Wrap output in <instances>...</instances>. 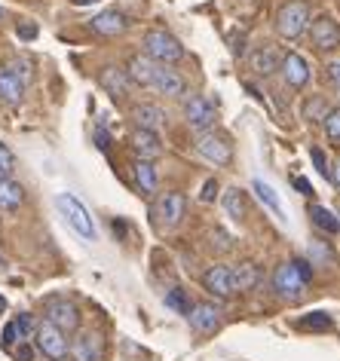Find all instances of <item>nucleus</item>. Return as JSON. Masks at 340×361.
<instances>
[{
    "label": "nucleus",
    "mask_w": 340,
    "mask_h": 361,
    "mask_svg": "<svg viewBox=\"0 0 340 361\" xmlns=\"http://www.w3.org/2000/svg\"><path fill=\"white\" fill-rule=\"evenodd\" d=\"M202 288L218 300H230L236 294V282H233V267L227 264H214L202 273Z\"/></svg>",
    "instance_id": "obj_9"
},
{
    "label": "nucleus",
    "mask_w": 340,
    "mask_h": 361,
    "mask_svg": "<svg viewBox=\"0 0 340 361\" xmlns=\"http://www.w3.org/2000/svg\"><path fill=\"white\" fill-rule=\"evenodd\" d=\"M47 319L43 322H49L52 328H59L61 334H74L80 328V310H77V303H71L65 300V297H56V300H47Z\"/></svg>",
    "instance_id": "obj_8"
},
{
    "label": "nucleus",
    "mask_w": 340,
    "mask_h": 361,
    "mask_svg": "<svg viewBox=\"0 0 340 361\" xmlns=\"http://www.w3.org/2000/svg\"><path fill=\"white\" fill-rule=\"evenodd\" d=\"M312 10L307 0H285V4L276 10V31L285 40H300L310 28Z\"/></svg>",
    "instance_id": "obj_1"
},
{
    "label": "nucleus",
    "mask_w": 340,
    "mask_h": 361,
    "mask_svg": "<svg viewBox=\"0 0 340 361\" xmlns=\"http://www.w3.org/2000/svg\"><path fill=\"white\" fill-rule=\"evenodd\" d=\"M221 205H224V212H227L230 221L243 224L248 218V196H245L243 187H227V190L221 193Z\"/></svg>",
    "instance_id": "obj_22"
},
{
    "label": "nucleus",
    "mask_w": 340,
    "mask_h": 361,
    "mask_svg": "<svg viewBox=\"0 0 340 361\" xmlns=\"http://www.w3.org/2000/svg\"><path fill=\"white\" fill-rule=\"evenodd\" d=\"M328 80L340 89V59H337V61H331V65H328Z\"/></svg>",
    "instance_id": "obj_43"
},
{
    "label": "nucleus",
    "mask_w": 340,
    "mask_h": 361,
    "mask_svg": "<svg viewBox=\"0 0 340 361\" xmlns=\"http://www.w3.org/2000/svg\"><path fill=\"white\" fill-rule=\"evenodd\" d=\"M16 328H19V340H28V337H34V331H37V322H34L31 315L25 312V315L16 319Z\"/></svg>",
    "instance_id": "obj_35"
},
{
    "label": "nucleus",
    "mask_w": 340,
    "mask_h": 361,
    "mask_svg": "<svg viewBox=\"0 0 340 361\" xmlns=\"http://www.w3.org/2000/svg\"><path fill=\"white\" fill-rule=\"evenodd\" d=\"M129 147L138 159H150L154 162L157 157H163V138L159 132H150V129H135L129 135Z\"/></svg>",
    "instance_id": "obj_16"
},
{
    "label": "nucleus",
    "mask_w": 340,
    "mask_h": 361,
    "mask_svg": "<svg viewBox=\"0 0 340 361\" xmlns=\"http://www.w3.org/2000/svg\"><path fill=\"white\" fill-rule=\"evenodd\" d=\"M303 288H307V282L300 279V273L294 269L291 260H285L282 267H276L273 273V291L282 297V300H298V297L303 294Z\"/></svg>",
    "instance_id": "obj_11"
},
{
    "label": "nucleus",
    "mask_w": 340,
    "mask_h": 361,
    "mask_svg": "<svg viewBox=\"0 0 340 361\" xmlns=\"http://www.w3.org/2000/svg\"><path fill=\"white\" fill-rule=\"evenodd\" d=\"M71 4H77V6H89V4H98V0H71Z\"/></svg>",
    "instance_id": "obj_47"
},
{
    "label": "nucleus",
    "mask_w": 340,
    "mask_h": 361,
    "mask_svg": "<svg viewBox=\"0 0 340 361\" xmlns=\"http://www.w3.org/2000/svg\"><path fill=\"white\" fill-rule=\"evenodd\" d=\"M331 111L328 107V98L325 95H312L303 102V116H307L310 123H319V120H325V114Z\"/></svg>",
    "instance_id": "obj_30"
},
{
    "label": "nucleus",
    "mask_w": 340,
    "mask_h": 361,
    "mask_svg": "<svg viewBox=\"0 0 340 361\" xmlns=\"http://www.w3.org/2000/svg\"><path fill=\"white\" fill-rule=\"evenodd\" d=\"M291 264H294V269H298V273H300V279H303V282H312V267H310V260L307 257H298V260H291Z\"/></svg>",
    "instance_id": "obj_39"
},
{
    "label": "nucleus",
    "mask_w": 340,
    "mask_h": 361,
    "mask_svg": "<svg viewBox=\"0 0 340 361\" xmlns=\"http://www.w3.org/2000/svg\"><path fill=\"white\" fill-rule=\"evenodd\" d=\"M16 361H34V346L28 340H22V343H16Z\"/></svg>",
    "instance_id": "obj_38"
},
{
    "label": "nucleus",
    "mask_w": 340,
    "mask_h": 361,
    "mask_svg": "<svg viewBox=\"0 0 340 361\" xmlns=\"http://www.w3.org/2000/svg\"><path fill=\"white\" fill-rule=\"evenodd\" d=\"M135 180H138V190L145 196L157 193V166L150 159H135Z\"/></svg>",
    "instance_id": "obj_27"
},
{
    "label": "nucleus",
    "mask_w": 340,
    "mask_h": 361,
    "mask_svg": "<svg viewBox=\"0 0 340 361\" xmlns=\"http://www.w3.org/2000/svg\"><path fill=\"white\" fill-rule=\"evenodd\" d=\"M0 312H6V297H0Z\"/></svg>",
    "instance_id": "obj_48"
},
{
    "label": "nucleus",
    "mask_w": 340,
    "mask_h": 361,
    "mask_svg": "<svg viewBox=\"0 0 340 361\" xmlns=\"http://www.w3.org/2000/svg\"><path fill=\"white\" fill-rule=\"evenodd\" d=\"M0 343H4V349H13L16 343H22V340H19V328H16V322H10V324L4 328V340H0Z\"/></svg>",
    "instance_id": "obj_37"
},
{
    "label": "nucleus",
    "mask_w": 340,
    "mask_h": 361,
    "mask_svg": "<svg viewBox=\"0 0 340 361\" xmlns=\"http://www.w3.org/2000/svg\"><path fill=\"white\" fill-rule=\"evenodd\" d=\"M214 239H218V242H214V248H218V251H224V248H233V236H230V233H224V230H214Z\"/></svg>",
    "instance_id": "obj_41"
},
{
    "label": "nucleus",
    "mask_w": 340,
    "mask_h": 361,
    "mask_svg": "<svg viewBox=\"0 0 340 361\" xmlns=\"http://www.w3.org/2000/svg\"><path fill=\"white\" fill-rule=\"evenodd\" d=\"M98 83H102V89L111 98H117V102H123V98L129 95V77H126V71L123 68H114V65H107L102 74H98Z\"/></svg>",
    "instance_id": "obj_20"
},
{
    "label": "nucleus",
    "mask_w": 340,
    "mask_h": 361,
    "mask_svg": "<svg viewBox=\"0 0 340 361\" xmlns=\"http://www.w3.org/2000/svg\"><path fill=\"white\" fill-rule=\"evenodd\" d=\"M282 80L289 83V89H294V92H300V89L310 86L312 80V71H310V61L300 56V52H285L282 59Z\"/></svg>",
    "instance_id": "obj_13"
},
{
    "label": "nucleus",
    "mask_w": 340,
    "mask_h": 361,
    "mask_svg": "<svg viewBox=\"0 0 340 361\" xmlns=\"http://www.w3.org/2000/svg\"><path fill=\"white\" fill-rule=\"evenodd\" d=\"M154 89H157L159 95H166V98H184V95H187L184 77L178 74V71H172V68H159Z\"/></svg>",
    "instance_id": "obj_23"
},
{
    "label": "nucleus",
    "mask_w": 340,
    "mask_h": 361,
    "mask_svg": "<svg viewBox=\"0 0 340 361\" xmlns=\"http://www.w3.org/2000/svg\"><path fill=\"white\" fill-rule=\"evenodd\" d=\"M16 31H19V37H25V40H34V37H37V25H19Z\"/></svg>",
    "instance_id": "obj_44"
},
{
    "label": "nucleus",
    "mask_w": 340,
    "mask_h": 361,
    "mask_svg": "<svg viewBox=\"0 0 340 361\" xmlns=\"http://www.w3.org/2000/svg\"><path fill=\"white\" fill-rule=\"evenodd\" d=\"M56 205H59L61 218L68 221V227L74 230L80 239H86V242H95V239H98L95 224H92V214L86 212V205L80 202L77 196H71V193H59V196H56Z\"/></svg>",
    "instance_id": "obj_3"
},
{
    "label": "nucleus",
    "mask_w": 340,
    "mask_h": 361,
    "mask_svg": "<svg viewBox=\"0 0 340 361\" xmlns=\"http://www.w3.org/2000/svg\"><path fill=\"white\" fill-rule=\"evenodd\" d=\"M196 150H200L202 159L214 162V166H227L230 157H233V147H230V138L224 132H200V138H196Z\"/></svg>",
    "instance_id": "obj_7"
},
{
    "label": "nucleus",
    "mask_w": 340,
    "mask_h": 361,
    "mask_svg": "<svg viewBox=\"0 0 340 361\" xmlns=\"http://www.w3.org/2000/svg\"><path fill=\"white\" fill-rule=\"evenodd\" d=\"M300 331H328L331 328V319L322 310H316V312H310V315H303V319H298L294 322Z\"/></svg>",
    "instance_id": "obj_31"
},
{
    "label": "nucleus",
    "mask_w": 340,
    "mask_h": 361,
    "mask_svg": "<svg viewBox=\"0 0 340 361\" xmlns=\"http://www.w3.org/2000/svg\"><path fill=\"white\" fill-rule=\"evenodd\" d=\"M291 184H294V187H298V190H300L303 196H312V193H316V190H312V187H310V180H307V178H294V180H291Z\"/></svg>",
    "instance_id": "obj_45"
},
{
    "label": "nucleus",
    "mask_w": 340,
    "mask_h": 361,
    "mask_svg": "<svg viewBox=\"0 0 340 361\" xmlns=\"http://www.w3.org/2000/svg\"><path fill=\"white\" fill-rule=\"evenodd\" d=\"M307 34H310L312 49L322 52V56H325V52H337L340 49V25H337V19L331 13L312 16Z\"/></svg>",
    "instance_id": "obj_4"
},
{
    "label": "nucleus",
    "mask_w": 340,
    "mask_h": 361,
    "mask_svg": "<svg viewBox=\"0 0 340 361\" xmlns=\"http://www.w3.org/2000/svg\"><path fill=\"white\" fill-rule=\"evenodd\" d=\"M89 28H92L95 34H102V37H120V34H126L129 19L120 10H104L89 22Z\"/></svg>",
    "instance_id": "obj_19"
},
{
    "label": "nucleus",
    "mask_w": 340,
    "mask_h": 361,
    "mask_svg": "<svg viewBox=\"0 0 340 361\" xmlns=\"http://www.w3.org/2000/svg\"><path fill=\"white\" fill-rule=\"evenodd\" d=\"M310 157H312V166H316V171H319V175L331 180V162H328V157H325V153H322L319 147H312V150H310Z\"/></svg>",
    "instance_id": "obj_34"
},
{
    "label": "nucleus",
    "mask_w": 340,
    "mask_h": 361,
    "mask_svg": "<svg viewBox=\"0 0 340 361\" xmlns=\"http://www.w3.org/2000/svg\"><path fill=\"white\" fill-rule=\"evenodd\" d=\"M218 180H214V178H209V180H205V184H202V190H200V200L202 202H214V200H218Z\"/></svg>",
    "instance_id": "obj_36"
},
{
    "label": "nucleus",
    "mask_w": 340,
    "mask_h": 361,
    "mask_svg": "<svg viewBox=\"0 0 340 361\" xmlns=\"http://www.w3.org/2000/svg\"><path fill=\"white\" fill-rule=\"evenodd\" d=\"M187 322H190V328L196 334H202V337H212V334L221 331V310L214 303H193L190 315H187Z\"/></svg>",
    "instance_id": "obj_14"
},
{
    "label": "nucleus",
    "mask_w": 340,
    "mask_h": 361,
    "mask_svg": "<svg viewBox=\"0 0 340 361\" xmlns=\"http://www.w3.org/2000/svg\"><path fill=\"white\" fill-rule=\"evenodd\" d=\"M126 77H129V83H135V86H145V89H154L157 83V74H159V65L157 61H150L147 56H132L126 61Z\"/></svg>",
    "instance_id": "obj_17"
},
{
    "label": "nucleus",
    "mask_w": 340,
    "mask_h": 361,
    "mask_svg": "<svg viewBox=\"0 0 340 361\" xmlns=\"http://www.w3.org/2000/svg\"><path fill=\"white\" fill-rule=\"evenodd\" d=\"M157 221L163 227H178L187 214V196L181 190H166L163 196L157 200Z\"/></svg>",
    "instance_id": "obj_10"
},
{
    "label": "nucleus",
    "mask_w": 340,
    "mask_h": 361,
    "mask_svg": "<svg viewBox=\"0 0 340 361\" xmlns=\"http://www.w3.org/2000/svg\"><path fill=\"white\" fill-rule=\"evenodd\" d=\"M71 355H74V361H104V337L98 331L77 334Z\"/></svg>",
    "instance_id": "obj_15"
},
{
    "label": "nucleus",
    "mask_w": 340,
    "mask_h": 361,
    "mask_svg": "<svg viewBox=\"0 0 340 361\" xmlns=\"http://www.w3.org/2000/svg\"><path fill=\"white\" fill-rule=\"evenodd\" d=\"M13 169H16V157L6 144H0V178H13Z\"/></svg>",
    "instance_id": "obj_33"
},
{
    "label": "nucleus",
    "mask_w": 340,
    "mask_h": 361,
    "mask_svg": "<svg viewBox=\"0 0 340 361\" xmlns=\"http://www.w3.org/2000/svg\"><path fill=\"white\" fill-rule=\"evenodd\" d=\"M233 282H236V291L252 294L255 288L261 285V269H257V264H252V260H239L233 267Z\"/></svg>",
    "instance_id": "obj_24"
},
{
    "label": "nucleus",
    "mask_w": 340,
    "mask_h": 361,
    "mask_svg": "<svg viewBox=\"0 0 340 361\" xmlns=\"http://www.w3.org/2000/svg\"><path fill=\"white\" fill-rule=\"evenodd\" d=\"M22 98H25V80L19 77L16 68L4 65L0 68V102L16 107V104H22Z\"/></svg>",
    "instance_id": "obj_18"
},
{
    "label": "nucleus",
    "mask_w": 340,
    "mask_h": 361,
    "mask_svg": "<svg viewBox=\"0 0 340 361\" xmlns=\"http://www.w3.org/2000/svg\"><path fill=\"white\" fill-rule=\"evenodd\" d=\"M25 202V187L13 178H0V212H16Z\"/></svg>",
    "instance_id": "obj_26"
},
{
    "label": "nucleus",
    "mask_w": 340,
    "mask_h": 361,
    "mask_svg": "<svg viewBox=\"0 0 340 361\" xmlns=\"http://www.w3.org/2000/svg\"><path fill=\"white\" fill-rule=\"evenodd\" d=\"M307 212H310L312 227H316L319 233H328V236H337V233H340V218L331 209H325V205H319V202H312Z\"/></svg>",
    "instance_id": "obj_25"
},
{
    "label": "nucleus",
    "mask_w": 340,
    "mask_h": 361,
    "mask_svg": "<svg viewBox=\"0 0 340 361\" xmlns=\"http://www.w3.org/2000/svg\"><path fill=\"white\" fill-rule=\"evenodd\" d=\"M166 306H169V310H175L178 315H184V319H187V315H190V310H193V300H190V297H187L184 288H172V291L166 294Z\"/></svg>",
    "instance_id": "obj_29"
},
{
    "label": "nucleus",
    "mask_w": 340,
    "mask_h": 361,
    "mask_svg": "<svg viewBox=\"0 0 340 361\" xmlns=\"http://www.w3.org/2000/svg\"><path fill=\"white\" fill-rule=\"evenodd\" d=\"M331 184H334L337 190H340V157L334 159V166H331Z\"/></svg>",
    "instance_id": "obj_46"
},
{
    "label": "nucleus",
    "mask_w": 340,
    "mask_h": 361,
    "mask_svg": "<svg viewBox=\"0 0 340 361\" xmlns=\"http://www.w3.org/2000/svg\"><path fill=\"white\" fill-rule=\"evenodd\" d=\"M95 144H98V150H111V135H107L102 126L95 129Z\"/></svg>",
    "instance_id": "obj_42"
},
{
    "label": "nucleus",
    "mask_w": 340,
    "mask_h": 361,
    "mask_svg": "<svg viewBox=\"0 0 340 361\" xmlns=\"http://www.w3.org/2000/svg\"><path fill=\"white\" fill-rule=\"evenodd\" d=\"M310 255L316 257V260H334V255H331V248H325L322 242H312V245H310Z\"/></svg>",
    "instance_id": "obj_40"
},
{
    "label": "nucleus",
    "mask_w": 340,
    "mask_h": 361,
    "mask_svg": "<svg viewBox=\"0 0 340 361\" xmlns=\"http://www.w3.org/2000/svg\"><path fill=\"white\" fill-rule=\"evenodd\" d=\"M34 343H37V349H40L49 361H65V358L71 355L68 334H61L59 328H52L49 322H40V324H37V331H34Z\"/></svg>",
    "instance_id": "obj_5"
},
{
    "label": "nucleus",
    "mask_w": 340,
    "mask_h": 361,
    "mask_svg": "<svg viewBox=\"0 0 340 361\" xmlns=\"http://www.w3.org/2000/svg\"><path fill=\"white\" fill-rule=\"evenodd\" d=\"M184 120L187 126H193L196 132H209L218 126V111H214L209 95H190L184 102Z\"/></svg>",
    "instance_id": "obj_6"
},
{
    "label": "nucleus",
    "mask_w": 340,
    "mask_h": 361,
    "mask_svg": "<svg viewBox=\"0 0 340 361\" xmlns=\"http://www.w3.org/2000/svg\"><path fill=\"white\" fill-rule=\"evenodd\" d=\"M282 59H285V49L279 47V43H261L257 49H252L248 65H252V71L257 77H270L282 68Z\"/></svg>",
    "instance_id": "obj_12"
},
{
    "label": "nucleus",
    "mask_w": 340,
    "mask_h": 361,
    "mask_svg": "<svg viewBox=\"0 0 340 361\" xmlns=\"http://www.w3.org/2000/svg\"><path fill=\"white\" fill-rule=\"evenodd\" d=\"M141 47H145V56L150 61H157V65H175V61L184 59V47L178 43V37L163 31V28L147 31L145 40H141Z\"/></svg>",
    "instance_id": "obj_2"
},
{
    "label": "nucleus",
    "mask_w": 340,
    "mask_h": 361,
    "mask_svg": "<svg viewBox=\"0 0 340 361\" xmlns=\"http://www.w3.org/2000/svg\"><path fill=\"white\" fill-rule=\"evenodd\" d=\"M132 123H135V129H150V132H159L163 129V123H166V111L163 107H157V104H135L132 107Z\"/></svg>",
    "instance_id": "obj_21"
},
{
    "label": "nucleus",
    "mask_w": 340,
    "mask_h": 361,
    "mask_svg": "<svg viewBox=\"0 0 340 361\" xmlns=\"http://www.w3.org/2000/svg\"><path fill=\"white\" fill-rule=\"evenodd\" d=\"M252 187H255V193H257V200H261L267 209L270 212H276V218L279 221H285V209H282V200H279V193L273 190L270 184H267V180H261V178H255L252 180Z\"/></svg>",
    "instance_id": "obj_28"
},
{
    "label": "nucleus",
    "mask_w": 340,
    "mask_h": 361,
    "mask_svg": "<svg viewBox=\"0 0 340 361\" xmlns=\"http://www.w3.org/2000/svg\"><path fill=\"white\" fill-rule=\"evenodd\" d=\"M322 129H325V138L340 144V104L331 107V111L325 114V120H322Z\"/></svg>",
    "instance_id": "obj_32"
}]
</instances>
